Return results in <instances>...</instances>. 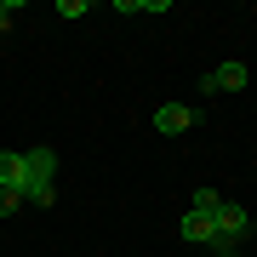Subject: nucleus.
I'll use <instances>...</instances> for the list:
<instances>
[{
	"label": "nucleus",
	"instance_id": "f257e3e1",
	"mask_svg": "<svg viewBox=\"0 0 257 257\" xmlns=\"http://www.w3.org/2000/svg\"><path fill=\"white\" fill-rule=\"evenodd\" d=\"M52 177H57V155L52 149H23V200L35 206H52Z\"/></svg>",
	"mask_w": 257,
	"mask_h": 257
},
{
	"label": "nucleus",
	"instance_id": "f03ea898",
	"mask_svg": "<svg viewBox=\"0 0 257 257\" xmlns=\"http://www.w3.org/2000/svg\"><path fill=\"white\" fill-rule=\"evenodd\" d=\"M211 229H217V240H229V246H234V240H240V234L251 229V217H246V206H234V200H223L217 211H211Z\"/></svg>",
	"mask_w": 257,
	"mask_h": 257
},
{
	"label": "nucleus",
	"instance_id": "7ed1b4c3",
	"mask_svg": "<svg viewBox=\"0 0 257 257\" xmlns=\"http://www.w3.org/2000/svg\"><path fill=\"white\" fill-rule=\"evenodd\" d=\"M189 126H194V109H183V103H160L155 109V132L160 138H183Z\"/></svg>",
	"mask_w": 257,
	"mask_h": 257
},
{
	"label": "nucleus",
	"instance_id": "20e7f679",
	"mask_svg": "<svg viewBox=\"0 0 257 257\" xmlns=\"http://www.w3.org/2000/svg\"><path fill=\"white\" fill-rule=\"evenodd\" d=\"M246 80H251V69H246V63H217V69L206 74V92H240Z\"/></svg>",
	"mask_w": 257,
	"mask_h": 257
},
{
	"label": "nucleus",
	"instance_id": "39448f33",
	"mask_svg": "<svg viewBox=\"0 0 257 257\" xmlns=\"http://www.w3.org/2000/svg\"><path fill=\"white\" fill-rule=\"evenodd\" d=\"M183 240H194V246H206V240H217V229H211V217L206 211H183Z\"/></svg>",
	"mask_w": 257,
	"mask_h": 257
},
{
	"label": "nucleus",
	"instance_id": "423d86ee",
	"mask_svg": "<svg viewBox=\"0 0 257 257\" xmlns=\"http://www.w3.org/2000/svg\"><path fill=\"white\" fill-rule=\"evenodd\" d=\"M0 189H23V155L0 149Z\"/></svg>",
	"mask_w": 257,
	"mask_h": 257
},
{
	"label": "nucleus",
	"instance_id": "0eeeda50",
	"mask_svg": "<svg viewBox=\"0 0 257 257\" xmlns=\"http://www.w3.org/2000/svg\"><path fill=\"white\" fill-rule=\"evenodd\" d=\"M189 206H194V211H206V217H211V211L223 206V194H217V189H194V200H189Z\"/></svg>",
	"mask_w": 257,
	"mask_h": 257
},
{
	"label": "nucleus",
	"instance_id": "6e6552de",
	"mask_svg": "<svg viewBox=\"0 0 257 257\" xmlns=\"http://www.w3.org/2000/svg\"><path fill=\"white\" fill-rule=\"evenodd\" d=\"M18 206H23V189H0V217H12Z\"/></svg>",
	"mask_w": 257,
	"mask_h": 257
},
{
	"label": "nucleus",
	"instance_id": "1a4fd4ad",
	"mask_svg": "<svg viewBox=\"0 0 257 257\" xmlns=\"http://www.w3.org/2000/svg\"><path fill=\"white\" fill-rule=\"evenodd\" d=\"M57 18H86V0H57Z\"/></svg>",
	"mask_w": 257,
	"mask_h": 257
}]
</instances>
